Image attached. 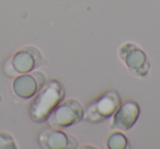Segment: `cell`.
<instances>
[{"label": "cell", "mask_w": 160, "mask_h": 149, "mask_svg": "<svg viewBox=\"0 0 160 149\" xmlns=\"http://www.w3.org/2000/svg\"><path fill=\"white\" fill-rule=\"evenodd\" d=\"M65 89L56 79L46 81L45 86L35 94L30 105V117L36 123H44L55 107L64 100Z\"/></svg>", "instance_id": "cell-1"}, {"label": "cell", "mask_w": 160, "mask_h": 149, "mask_svg": "<svg viewBox=\"0 0 160 149\" xmlns=\"http://www.w3.org/2000/svg\"><path fill=\"white\" fill-rule=\"evenodd\" d=\"M85 120V107L77 99L62 100L47 118V124L53 128H67Z\"/></svg>", "instance_id": "cell-2"}, {"label": "cell", "mask_w": 160, "mask_h": 149, "mask_svg": "<svg viewBox=\"0 0 160 149\" xmlns=\"http://www.w3.org/2000/svg\"><path fill=\"white\" fill-rule=\"evenodd\" d=\"M118 58L127 70L137 78H144L150 70V60L138 45L132 42L124 43L118 48Z\"/></svg>", "instance_id": "cell-3"}, {"label": "cell", "mask_w": 160, "mask_h": 149, "mask_svg": "<svg viewBox=\"0 0 160 149\" xmlns=\"http://www.w3.org/2000/svg\"><path fill=\"white\" fill-rule=\"evenodd\" d=\"M122 100L115 90H109L90 103L85 109V120L90 123H101L112 117Z\"/></svg>", "instance_id": "cell-4"}, {"label": "cell", "mask_w": 160, "mask_h": 149, "mask_svg": "<svg viewBox=\"0 0 160 149\" xmlns=\"http://www.w3.org/2000/svg\"><path fill=\"white\" fill-rule=\"evenodd\" d=\"M46 64L43 54L35 46H25L13 54L8 62V67L11 68L7 75L14 76L20 73H27L35 70L36 68Z\"/></svg>", "instance_id": "cell-5"}, {"label": "cell", "mask_w": 160, "mask_h": 149, "mask_svg": "<svg viewBox=\"0 0 160 149\" xmlns=\"http://www.w3.org/2000/svg\"><path fill=\"white\" fill-rule=\"evenodd\" d=\"M46 83V77L42 71H31L20 73L12 81L11 89L13 94L21 100H30Z\"/></svg>", "instance_id": "cell-6"}, {"label": "cell", "mask_w": 160, "mask_h": 149, "mask_svg": "<svg viewBox=\"0 0 160 149\" xmlns=\"http://www.w3.org/2000/svg\"><path fill=\"white\" fill-rule=\"evenodd\" d=\"M140 115V107L137 102L127 100L121 103L114 114L112 115L111 129L115 131H128L136 124Z\"/></svg>", "instance_id": "cell-7"}, {"label": "cell", "mask_w": 160, "mask_h": 149, "mask_svg": "<svg viewBox=\"0 0 160 149\" xmlns=\"http://www.w3.org/2000/svg\"><path fill=\"white\" fill-rule=\"evenodd\" d=\"M38 142L41 147L46 149H72L79 146L75 136L53 127H48L40 134Z\"/></svg>", "instance_id": "cell-8"}, {"label": "cell", "mask_w": 160, "mask_h": 149, "mask_svg": "<svg viewBox=\"0 0 160 149\" xmlns=\"http://www.w3.org/2000/svg\"><path fill=\"white\" fill-rule=\"evenodd\" d=\"M105 144H107V148L109 149H126L129 147L127 137L120 131L110 134V136L107 138Z\"/></svg>", "instance_id": "cell-9"}, {"label": "cell", "mask_w": 160, "mask_h": 149, "mask_svg": "<svg viewBox=\"0 0 160 149\" xmlns=\"http://www.w3.org/2000/svg\"><path fill=\"white\" fill-rule=\"evenodd\" d=\"M17 142L11 134L0 132V149H17Z\"/></svg>", "instance_id": "cell-10"}]
</instances>
